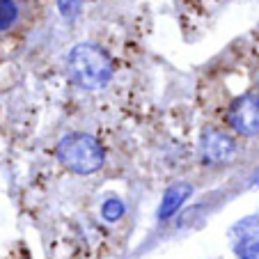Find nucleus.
Returning <instances> with one entry per match:
<instances>
[{
    "label": "nucleus",
    "mask_w": 259,
    "mask_h": 259,
    "mask_svg": "<svg viewBox=\"0 0 259 259\" xmlns=\"http://www.w3.org/2000/svg\"><path fill=\"white\" fill-rule=\"evenodd\" d=\"M236 142L220 128H204L200 138V158L206 165H225L234 158Z\"/></svg>",
    "instance_id": "obj_3"
},
{
    "label": "nucleus",
    "mask_w": 259,
    "mask_h": 259,
    "mask_svg": "<svg viewBox=\"0 0 259 259\" xmlns=\"http://www.w3.org/2000/svg\"><path fill=\"white\" fill-rule=\"evenodd\" d=\"M191 193H193V186H191V184H186V181H179V184L170 186L165 191V195H163L161 206H158V218H161V220H170L172 215H175L177 211L184 206V202L191 197Z\"/></svg>",
    "instance_id": "obj_6"
},
{
    "label": "nucleus",
    "mask_w": 259,
    "mask_h": 259,
    "mask_svg": "<svg viewBox=\"0 0 259 259\" xmlns=\"http://www.w3.org/2000/svg\"><path fill=\"white\" fill-rule=\"evenodd\" d=\"M58 161L73 175H92L106 163V152L101 142L88 133H69L58 142Z\"/></svg>",
    "instance_id": "obj_2"
},
{
    "label": "nucleus",
    "mask_w": 259,
    "mask_h": 259,
    "mask_svg": "<svg viewBox=\"0 0 259 259\" xmlns=\"http://www.w3.org/2000/svg\"><path fill=\"white\" fill-rule=\"evenodd\" d=\"M67 71L73 85L83 90H101L113 78V60L99 44H78L69 51Z\"/></svg>",
    "instance_id": "obj_1"
},
{
    "label": "nucleus",
    "mask_w": 259,
    "mask_h": 259,
    "mask_svg": "<svg viewBox=\"0 0 259 259\" xmlns=\"http://www.w3.org/2000/svg\"><path fill=\"white\" fill-rule=\"evenodd\" d=\"M19 19V3L16 0H0V32L16 23Z\"/></svg>",
    "instance_id": "obj_7"
},
{
    "label": "nucleus",
    "mask_w": 259,
    "mask_h": 259,
    "mask_svg": "<svg viewBox=\"0 0 259 259\" xmlns=\"http://www.w3.org/2000/svg\"><path fill=\"white\" fill-rule=\"evenodd\" d=\"M80 5H83V0H58V10L64 19H71L80 10Z\"/></svg>",
    "instance_id": "obj_9"
},
{
    "label": "nucleus",
    "mask_w": 259,
    "mask_h": 259,
    "mask_svg": "<svg viewBox=\"0 0 259 259\" xmlns=\"http://www.w3.org/2000/svg\"><path fill=\"white\" fill-rule=\"evenodd\" d=\"M250 184H252V188H259V170H257V175L252 177V181H250Z\"/></svg>",
    "instance_id": "obj_10"
},
{
    "label": "nucleus",
    "mask_w": 259,
    "mask_h": 259,
    "mask_svg": "<svg viewBox=\"0 0 259 259\" xmlns=\"http://www.w3.org/2000/svg\"><path fill=\"white\" fill-rule=\"evenodd\" d=\"M124 202L122 200H117V197H110V200H106L103 202V206H101V215H103V220L106 223H117L119 218L124 215Z\"/></svg>",
    "instance_id": "obj_8"
},
{
    "label": "nucleus",
    "mask_w": 259,
    "mask_h": 259,
    "mask_svg": "<svg viewBox=\"0 0 259 259\" xmlns=\"http://www.w3.org/2000/svg\"><path fill=\"white\" fill-rule=\"evenodd\" d=\"M234 252L239 259H259V220L245 218L232 230Z\"/></svg>",
    "instance_id": "obj_5"
},
{
    "label": "nucleus",
    "mask_w": 259,
    "mask_h": 259,
    "mask_svg": "<svg viewBox=\"0 0 259 259\" xmlns=\"http://www.w3.org/2000/svg\"><path fill=\"white\" fill-rule=\"evenodd\" d=\"M230 124L241 136H259V94H243L230 106Z\"/></svg>",
    "instance_id": "obj_4"
}]
</instances>
